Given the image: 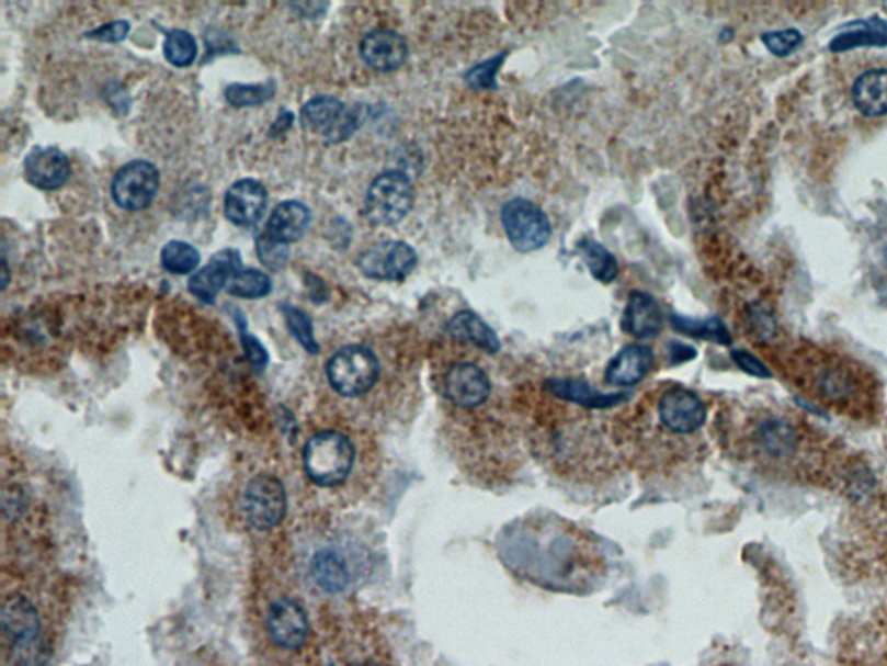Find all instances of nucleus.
<instances>
[{
	"mask_svg": "<svg viewBox=\"0 0 887 666\" xmlns=\"http://www.w3.org/2000/svg\"><path fill=\"white\" fill-rule=\"evenodd\" d=\"M576 534L578 531L561 526H525L524 533H513L512 539L536 546L537 552H507V563L539 585L578 590L593 576L590 564L594 557L588 552V540L576 539Z\"/></svg>",
	"mask_w": 887,
	"mask_h": 666,
	"instance_id": "nucleus-1",
	"label": "nucleus"
},
{
	"mask_svg": "<svg viewBox=\"0 0 887 666\" xmlns=\"http://www.w3.org/2000/svg\"><path fill=\"white\" fill-rule=\"evenodd\" d=\"M355 448L343 432L314 434L304 448V469L312 483L333 488L348 479L354 467Z\"/></svg>",
	"mask_w": 887,
	"mask_h": 666,
	"instance_id": "nucleus-2",
	"label": "nucleus"
},
{
	"mask_svg": "<svg viewBox=\"0 0 887 666\" xmlns=\"http://www.w3.org/2000/svg\"><path fill=\"white\" fill-rule=\"evenodd\" d=\"M328 381L337 393L357 397L369 393L380 377V361L366 346L352 343L334 352L328 361Z\"/></svg>",
	"mask_w": 887,
	"mask_h": 666,
	"instance_id": "nucleus-3",
	"label": "nucleus"
},
{
	"mask_svg": "<svg viewBox=\"0 0 887 666\" xmlns=\"http://www.w3.org/2000/svg\"><path fill=\"white\" fill-rule=\"evenodd\" d=\"M413 193L411 179L405 172L399 170L384 172L367 190L364 203L367 219L375 226H396L413 207Z\"/></svg>",
	"mask_w": 887,
	"mask_h": 666,
	"instance_id": "nucleus-4",
	"label": "nucleus"
},
{
	"mask_svg": "<svg viewBox=\"0 0 887 666\" xmlns=\"http://www.w3.org/2000/svg\"><path fill=\"white\" fill-rule=\"evenodd\" d=\"M508 240L519 252H536L548 244L551 224L536 203L525 199L508 202L501 211Z\"/></svg>",
	"mask_w": 887,
	"mask_h": 666,
	"instance_id": "nucleus-5",
	"label": "nucleus"
},
{
	"mask_svg": "<svg viewBox=\"0 0 887 666\" xmlns=\"http://www.w3.org/2000/svg\"><path fill=\"white\" fill-rule=\"evenodd\" d=\"M302 122L312 133L325 137L328 145L342 143L360 127V112L348 109L333 95H318L302 109Z\"/></svg>",
	"mask_w": 887,
	"mask_h": 666,
	"instance_id": "nucleus-6",
	"label": "nucleus"
},
{
	"mask_svg": "<svg viewBox=\"0 0 887 666\" xmlns=\"http://www.w3.org/2000/svg\"><path fill=\"white\" fill-rule=\"evenodd\" d=\"M241 507L248 524L259 531L273 530L285 518V486L269 474L253 477L245 488Z\"/></svg>",
	"mask_w": 887,
	"mask_h": 666,
	"instance_id": "nucleus-7",
	"label": "nucleus"
},
{
	"mask_svg": "<svg viewBox=\"0 0 887 666\" xmlns=\"http://www.w3.org/2000/svg\"><path fill=\"white\" fill-rule=\"evenodd\" d=\"M158 188L160 174L157 167L145 160H136L116 172L112 182V195L118 207L136 212L153 203Z\"/></svg>",
	"mask_w": 887,
	"mask_h": 666,
	"instance_id": "nucleus-8",
	"label": "nucleus"
},
{
	"mask_svg": "<svg viewBox=\"0 0 887 666\" xmlns=\"http://www.w3.org/2000/svg\"><path fill=\"white\" fill-rule=\"evenodd\" d=\"M418 257L411 245L405 241H384L366 250L360 257L361 273L372 280L397 282L405 280L417 268Z\"/></svg>",
	"mask_w": 887,
	"mask_h": 666,
	"instance_id": "nucleus-9",
	"label": "nucleus"
},
{
	"mask_svg": "<svg viewBox=\"0 0 887 666\" xmlns=\"http://www.w3.org/2000/svg\"><path fill=\"white\" fill-rule=\"evenodd\" d=\"M657 414L662 426L671 434H694L706 424V405L694 391L674 390L666 391L657 405Z\"/></svg>",
	"mask_w": 887,
	"mask_h": 666,
	"instance_id": "nucleus-10",
	"label": "nucleus"
},
{
	"mask_svg": "<svg viewBox=\"0 0 887 666\" xmlns=\"http://www.w3.org/2000/svg\"><path fill=\"white\" fill-rule=\"evenodd\" d=\"M492 385L488 373L479 364L454 363L444 377V394L447 399L459 408L471 410L488 403L491 397Z\"/></svg>",
	"mask_w": 887,
	"mask_h": 666,
	"instance_id": "nucleus-11",
	"label": "nucleus"
},
{
	"mask_svg": "<svg viewBox=\"0 0 887 666\" xmlns=\"http://www.w3.org/2000/svg\"><path fill=\"white\" fill-rule=\"evenodd\" d=\"M268 630L276 646L288 651L300 650L309 637L306 609L288 597L274 600L268 611Z\"/></svg>",
	"mask_w": 887,
	"mask_h": 666,
	"instance_id": "nucleus-12",
	"label": "nucleus"
},
{
	"mask_svg": "<svg viewBox=\"0 0 887 666\" xmlns=\"http://www.w3.org/2000/svg\"><path fill=\"white\" fill-rule=\"evenodd\" d=\"M2 632L18 653H25L37 644L41 617L29 599L21 596L5 599L2 608Z\"/></svg>",
	"mask_w": 887,
	"mask_h": 666,
	"instance_id": "nucleus-13",
	"label": "nucleus"
},
{
	"mask_svg": "<svg viewBox=\"0 0 887 666\" xmlns=\"http://www.w3.org/2000/svg\"><path fill=\"white\" fill-rule=\"evenodd\" d=\"M241 270L243 268H241V256L238 250H220L212 257L205 268L191 278V294L196 295L203 303L214 304L220 290L229 285L232 278Z\"/></svg>",
	"mask_w": 887,
	"mask_h": 666,
	"instance_id": "nucleus-14",
	"label": "nucleus"
},
{
	"mask_svg": "<svg viewBox=\"0 0 887 666\" xmlns=\"http://www.w3.org/2000/svg\"><path fill=\"white\" fill-rule=\"evenodd\" d=\"M268 207V191L255 179H241L227 190L224 212L236 226H253L264 216Z\"/></svg>",
	"mask_w": 887,
	"mask_h": 666,
	"instance_id": "nucleus-15",
	"label": "nucleus"
},
{
	"mask_svg": "<svg viewBox=\"0 0 887 666\" xmlns=\"http://www.w3.org/2000/svg\"><path fill=\"white\" fill-rule=\"evenodd\" d=\"M71 167L67 155L58 148H35L25 160V176L38 190H59L70 179Z\"/></svg>",
	"mask_w": 887,
	"mask_h": 666,
	"instance_id": "nucleus-16",
	"label": "nucleus"
},
{
	"mask_svg": "<svg viewBox=\"0 0 887 666\" xmlns=\"http://www.w3.org/2000/svg\"><path fill=\"white\" fill-rule=\"evenodd\" d=\"M405 37L393 30H375L361 42V58L376 71H396L408 59Z\"/></svg>",
	"mask_w": 887,
	"mask_h": 666,
	"instance_id": "nucleus-17",
	"label": "nucleus"
},
{
	"mask_svg": "<svg viewBox=\"0 0 887 666\" xmlns=\"http://www.w3.org/2000/svg\"><path fill=\"white\" fill-rule=\"evenodd\" d=\"M653 364V352L645 346H626L623 351L609 363L605 370V382L614 387H632L640 384Z\"/></svg>",
	"mask_w": 887,
	"mask_h": 666,
	"instance_id": "nucleus-18",
	"label": "nucleus"
},
{
	"mask_svg": "<svg viewBox=\"0 0 887 666\" xmlns=\"http://www.w3.org/2000/svg\"><path fill=\"white\" fill-rule=\"evenodd\" d=\"M309 224V207L295 200H288L274 208L273 214L269 217L264 235L276 244L289 245L306 235Z\"/></svg>",
	"mask_w": 887,
	"mask_h": 666,
	"instance_id": "nucleus-19",
	"label": "nucleus"
},
{
	"mask_svg": "<svg viewBox=\"0 0 887 666\" xmlns=\"http://www.w3.org/2000/svg\"><path fill=\"white\" fill-rule=\"evenodd\" d=\"M624 328L636 339L656 337L662 328L661 307L647 292L635 290L624 311Z\"/></svg>",
	"mask_w": 887,
	"mask_h": 666,
	"instance_id": "nucleus-20",
	"label": "nucleus"
},
{
	"mask_svg": "<svg viewBox=\"0 0 887 666\" xmlns=\"http://www.w3.org/2000/svg\"><path fill=\"white\" fill-rule=\"evenodd\" d=\"M447 336L459 343H471L474 348L494 354L500 351V339L494 330L471 311H459L446 325Z\"/></svg>",
	"mask_w": 887,
	"mask_h": 666,
	"instance_id": "nucleus-21",
	"label": "nucleus"
},
{
	"mask_svg": "<svg viewBox=\"0 0 887 666\" xmlns=\"http://www.w3.org/2000/svg\"><path fill=\"white\" fill-rule=\"evenodd\" d=\"M851 95L862 115H887V68H875L860 75Z\"/></svg>",
	"mask_w": 887,
	"mask_h": 666,
	"instance_id": "nucleus-22",
	"label": "nucleus"
},
{
	"mask_svg": "<svg viewBox=\"0 0 887 666\" xmlns=\"http://www.w3.org/2000/svg\"><path fill=\"white\" fill-rule=\"evenodd\" d=\"M755 447L770 459L784 460L796 453L799 436L784 418H767L758 427L754 436Z\"/></svg>",
	"mask_w": 887,
	"mask_h": 666,
	"instance_id": "nucleus-23",
	"label": "nucleus"
},
{
	"mask_svg": "<svg viewBox=\"0 0 887 666\" xmlns=\"http://www.w3.org/2000/svg\"><path fill=\"white\" fill-rule=\"evenodd\" d=\"M310 575L316 585L327 594H342L351 584L348 558L333 549H325L314 555Z\"/></svg>",
	"mask_w": 887,
	"mask_h": 666,
	"instance_id": "nucleus-24",
	"label": "nucleus"
},
{
	"mask_svg": "<svg viewBox=\"0 0 887 666\" xmlns=\"http://www.w3.org/2000/svg\"><path fill=\"white\" fill-rule=\"evenodd\" d=\"M549 393L564 402L578 403L587 408H611L617 403L626 402L627 394H603L593 390L587 382L575 379H551L546 382Z\"/></svg>",
	"mask_w": 887,
	"mask_h": 666,
	"instance_id": "nucleus-25",
	"label": "nucleus"
},
{
	"mask_svg": "<svg viewBox=\"0 0 887 666\" xmlns=\"http://www.w3.org/2000/svg\"><path fill=\"white\" fill-rule=\"evenodd\" d=\"M579 253H581L582 261L590 270L591 276L596 282L609 283L614 282L619 273V264L617 259L609 252L602 244L594 241L593 238H584L578 244Z\"/></svg>",
	"mask_w": 887,
	"mask_h": 666,
	"instance_id": "nucleus-26",
	"label": "nucleus"
},
{
	"mask_svg": "<svg viewBox=\"0 0 887 666\" xmlns=\"http://www.w3.org/2000/svg\"><path fill=\"white\" fill-rule=\"evenodd\" d=\"M863 46H887V25L875 21V23H862V29L851 30L846 35L835 38L830 44V49L846 50L853 47Z\"/></svg>",
	"mask_w": 887,
	"mask_h": 666,
	"instance_id": "nucleus-27",
	"label": "nucleus"
},
{
	"mask_svg": "<svg viewBox=\"0 0 887 666\" xmlns=\"http://www.w3.org/2000/svg\"><path fill=\"white\" fill-rule=\"evenodd\" d=\"M200 252L186 241H170L161 250V264L169 273L190 274L200 264Z\"/></svg>",
	"mask_w": 887,
	"mask_h": 666,
	"instance_id": "nucleus-28",
	"label": "nucleus"
},
{
	"mask_svg": "<svg viewBox=\"0 0 887 666\" xmlns=\"http://www.w3.org/2000/svg\"><path fill=\"white\" fill-rule=\"evenodd\" d=\"M671 324L678 331H683L686 336L697 337V339L713 340L718 343H730V334L723 325L721 319H692L671 316Z\"/></svg>",
	"mask_w": 887,
	"mask_h": 666,
	"instance_id": "nucleus-29",
	"label": "nucleus"
},
{
	"mask_svg": "<svg viewBox=\"0 0 887 666\" xmlns=\"http://www.w3.org/2000/svg\"><path fill=\"white\" fill-rule=\"evenodd\" d=\"M276 94V83H257V86H243V83H232L226 89L227 103L236 109L245 106H259L273 100Z\"/></svg>",
	"mask_w": 887,
	"mask_h": 666,
	"instance_id": "nucleus-30",
	"label": "nucleus"
},
{
	"mask_svg": "<svg viewBox=\"0 0 887 666\" xmlns=\"http://www.w3.org/2000/svg\"><path fill=\"white\" fill-rule=\"evenodd\" d=\"M273 282L259 270H241L227 285L229 294L241 298H261L271 292Z\"/></svg>",
	"mask_w": 887,
	"mask_h": 666,
	"instance_id": "nucleus-31",
	"label": "nucleus"
},
{
	"mask_svg": "<svg viewBox=\"0 0 887 666\" xmlns=\"http://www.w3.org/2000/svg\"><path fill=\"white\" fill-rule=\"evenodd\" d=\"M196 41L193 35L187 34L184 30H172L166 38V58L169 59L170 65L178 68H186L193 65L196 59Z\"/></svg>",
	"mask_w": 887,
	"mask_h": 666,
	"instance_id": "nucleus-32",
	"label": "nucleus"
},
{
	"mask_svg": "<svg viewBox=\"0 0 887 666\" xmlns=\"http://www.w3.org/2000/svg\"><path fill=\"white\" fill-rule=\"evenodd\" d=\"M281 313L285 315L289 331L300 342L302 348L306 349L310 354H318L319 343L314 337L312 321H310L309 315L294 306H283L281 307Z\"/></svg>",
	"mask_w": 887,
	"mask_h": 666,
	"instance_id": "nucleus-33",
	"label": "nucleus"
},
{
	"mask_svg": "<svg viewBox=\"0 0 887 666\" xmlns=\"http://www.w3.org/2000/svg\"><path fill=\"white\" fill-rule=\"evenodd\" d=\"M821 393L832 402H846L854 393V382L850 373L841 369H829L820 381Z\"/></svg>",
	"mask_w": 887,
	"mask_h": 666,
	"instance_id": "nucleus-34",
	"label": "nucleus"
},
{
	"mask_svg": "<svg viewBox=\"0 0 887 666\" xmlns=\"http://www.w3.org/2000/svg\"><path fill=\"white\" fill-rule=\"evenodd\" d=\"M761 41L773 56L785 58V56L793 55L794 50L803 44L805 37H803L799 30L787 29L781 30V32H766V34L761 35Z\"/></svg>",
	"mask_w": 887,
	"mask_h": 666,
	"instance_id": "nucleus-35",
	"label": "nucleus"
},
{
	"mask_svg": "<svg viewBox=\"0 0 887 666\" xmlns=\"http://www.w3.org/2000/svg\"><path fill=\"white\" fill-rule=\"evenodd\" d=\"M749 330L755 340L766 342L776 334V318L773 311L766 306H754L749 311Z\"/></svg>",
	"mask_w": 887,
	"mask_h": 666,
	"instance_id": "nucleus-36",
	"label": "nucleus"
},
{
	"mask_svg": "<svg viewBox=\"0 0 887 666\" xmlns=\"http://www.w3.org/2000/svg\"><path fill=\"white\" fill-rule=\"evenodd\" d=\"M257 252H259V259L268 266L269 270H281L288 262V245L269 240L264 233L257 238Z\"/></svg>",
	"mask_w": 887,
	"mask_h": 666,
	"instance_id": "nucleus-37",
	"label": "nucleus"
},
{
	"mask_svg": "<svg viewBox=\"0 0 887 666\" xmlns=\"http://www.w3.org/2000/svg\"><path fill=\"white\" fill-rule=\"evenodd\" d=\"M236 324H238V328H240V339L241 343H243L245 352H247L248 360H250V363H252V366L257 370V372H262V370L268 366V351H265L261 340L253 337L252 334H248L247 321H245L243 316L236 319Z\"/></svg>",
	"mask_w": 887,
	"mask_h": 666,
	"instance_id": "nucleus-38",
	"label": "nucleus"
},
{
	"mask_svg": "<svg viewBox=\"0 0 887 666\" xmlns=\"http://www.w3.org/2000/svg\"><path fill=\"white\" fill-rule=\"evenodd\" d=\"M503 61L504 55H500L494 59H489V61L482 63V65H479V67H475L474 70L468 71V74L465 75V79H467V82L470 83L471 88H494L496 74H498V70H500Z\"/></svg>",
	"mask_w": 887,
	"mask_h": 666,
	"instance_id": "nucleus-39",
	"label": "nucleus"
},
{
	"mask_svg": "<svg viewBox=\"0 0 887 666\" xmlns=\"http://www.w3.org/2000/svg\"><path fill=\"white\" fill-rule=\"evenodd\" d=\"M731 358H734L735 363H737V366H739L742 372L749 373V375H752V377H772V372L766 369V364H764L763 361L758 360V358H755L754 354H751V352L737 349V351L731 352Z\"/></svg>",
	"mask_w": 887,
	"mask_h": 666,
	"instance_id": "nucleus-40",
	"label": "nucleus"
},
{
	"mask_svg": "<svg viewBox=\"0 0 887 666\" xmlns=\"http://www.w3.org/2000/svg\"><path fill=\"white\" fill-rule=\"evenodd\" d=\"M128 32H130V25H128L127 21H113V23H107V25L94 30V32L88 34V37L106 42V44H118V42L127 37Z\"/></svg>",
	"mask_w": 887,
	"mask_h": 666,
	"instance_id": "nucleus-41",
	"label": "nucleus"
},
{
	"mask_svg": "<svg viewBox=\"0 0 887 666\" xmlns=\"http://www.w3.org/2000/svg\"><path fill=\"white\" fill-rule=\"evenodd\" d=\"M294 122V115L292 113L286 112V110H281L280 116H277V121L274 122L273 128H271V136H281V134L286 133L288 131L289 125Z\"/></svg>",
	"mask_w": 887,
	"mask_h": 666,
	"instance_id": "nucleus-42",
	"label": "nucleus"
},
{
	"mask_svg": "<svg viewBox=\"0 0 887 666\" xmlns=\"http://www.w3.org/2000/svg\"><path fill=\"white\" fill-rule=\"evenodd\" d=\"M375 666H382V665H375Z\"/></svg>",
	"mask_w": 887,
	"mask_h": 666,
	"instance_id": "nucleus-43",
	"label": "nucleus"
},
{
	"mask_svg": "<svg viewBox=\"0 0 887 666\" xmlns=\"http://www.w3.org/2000/svg\"><path fill=\"white\" fill-rule=\"evenodd\" d=\"M330 666H333V665H330Z\"/></svg>",
	"mask_w": 887,
	"mask_h": 666,
	"instance_id": "nucleus-44",
	"label": "nucleus"
}]
</instances>
